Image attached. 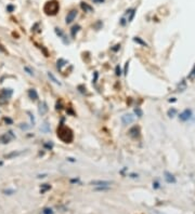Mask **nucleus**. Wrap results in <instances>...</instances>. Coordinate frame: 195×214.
<instances>
[{"label":"nucleus","mask_w":195,"mask_h":214,"mask_svg":"<svg viewBox=\"0 0 195 214\" xmlns=\"http://www.w3.org/2000/svg\"><path fill=\"white\" fill-rule=\"evenodd\" d=\"M58 137L61 141H63L64 143H71L73 139H74L73 131L66 126L61 124L58 128Z\"/></svg>","instance_id":"1"},{"label":"nucleus","mask_w":195,"mask_h":214,"mask_svg":"<svg viewBox=\"0 0 195 214\" xmlns=\"http://www.w3.org/2000/svg\"><path fill=\"white\" fill-rule=\"evenodd\" d=\"M59 9H60L59 2L55 0H52V1L46 2L45 7H43V11L47 15H55L59 12Z\"/></svg>","instance_id":"2"},{"label":"nucleus","mask_w":195,"mask_h":214,"mask_svg":"<svg viewBox=\"0 0 195 214\" xmlns=\"http://www.w3.org/2000/svg\"><path fill=\"white\" fill-rule=\"evenodd\" d=\"M14 137H15L14 134L10 131V132H8V133H6V134H3V135L0 137V142H1V143H3V144H7V143H9L11 140H13Z\"/></svg>","instance_id":"3"},{"label":"nucleus","mask_w":195,"mask_h":214,"mask_svg":"<svg viewBox=\"0 0 195 214\" xmlns=\"http://www.w3.org/2000/svg\"><path fill=\"white\" fill-rule=\"evenodd\" d=\"M134 121V116L131 114H126V115L121 116V122L124 124H130Z\"/></svg>","instance_id":"4"},{"label":"nucleus","mask_w":195,"mask_h":214,"mask_svg":"<svg viewBox=\"0 0 195 214\" xmlns=\"http://www.w3.org/2000/svg\"><path fill=\"white\" fill-rule=\"evenodd\" d=\"M112 183L108 181H92L91 185L96 186V187H110Z\"/></svg>","instance_id":"5"},{"label":"nucleus","mask_w":195,"mask_h":214,"mask_svg":"<svg viewBox=\"0 0 195 214\" xmlns=\"http://www.w3.org/2000/svg\"><path fill=\"white\" fill-rule=\"evenodd\" d=\"M76 15H77V11H76V10H72L71 12H68V14L66 15V19H65L66 24H71L72 22L75 20Z\"/></svg>","instance_id":"6"},{"label":"nucleus","mask_w":195,"mask_h":214,"mask_svg":"<svg viewBox=\"0 0 195 214\" xmlns=\"http://www.w3.org/2000/svg\"><path fill=\"white\" fill-rule=\"evenodd\" d=\"M191 117H192V111L190 110V109H185L182 114H180V116H179L180 120H182V121H187V120H189Z\"/></svg>","instance_id":"7"},{"label":"nucleus","mask_w":195,"mask_h":214,"mask_svg":"<svg viewBox=\"0 0 195 214\" xmlns=\"http://www.w3.org/2000/svg\"><path fill=\"white\" fill-rule=\"evenodd\" d=\"M129 135L131 136V137H133V139H136V137H138V136L140 135V129H139V127H137V126H134V127H132V128L129 130Z\"/></svg>","instance_id":"8"},{"label":"nucleus","mask_w":195,"mask_h":214,"mask_svg":"<svg viewBox=\"0 0 195 214\" xmlns=\"http://www.w3.org/2000/svg\"><path fill=\"white\" fill-rule=\"evenodd\" d=\"M39 114L40 115H45V114H47V111H48V105H47L46 102H41V103L39 104Z\"/></svg>","instance_id":"9"},{"label":"nucleus","mask_w":195,"mask_h":214,"mask_svg":"<svg viewBox=\"0 0 195 214\" xmlns=\"http://www.w3.org/2000/svg\"><path fill=\"white\" fill-rule=\"evenodd\" d=\"M164 175H165V180H166L167 183H169V184H171V183H172V184H174V183H176V178H174V176L172 175V174H171V173L167 172V171H166Z\"/></svg>","instance_id":"10"},{"label":"nucleus","mask_w":195,"mask_h":214,"mask_svg":"<svg viewBox=\"0 0 195 214\" xmlns=\"http://www.w3.org/2000/svg\"><path fill=\"white\" fill-rule=\"evenodd\" d=\"M13 91L11 90V89H3V90L1 91V94L2 96H4L6 99H10L11 97V95H12Z\"/></svg>","instance_id":"11"},{"label":"nucleus","mask_w":195,"mask_h":214,"mask_svg":"<svg viewBox=\"0 0 195 214\" xmlns=\"http://www.w3.org/2000/svg\"><path fill=\"white\" fill-rule=\"evenodd\" d=\"M28 96L30 97L32 99H34V101H36V99H38V94L37 92H36V90H34V89H30V90L28 91Z\"/></svg>","instance_id":"12"},{"label":"nucleus","mask_w":195,"mask_h":214,"mask_svg":"<svg viewBox=\"0 0 195 214\" xmlns=\"http://www.w3.org/2000/svg\"><path fill=\"white\" fill-rule=\"evenodd\" d=\"M81 9L83 10H85V12H92L93 11V9H92V7H90L89 4L87 3H85V2H81Z\"/></svg>","instance_id":"13"},{"label":"nucleus","mask_w":195,"mask_h":214,"mask_svg":"<svg viewBox=\"0 0 195 214\" xmlns=\"http://www.w3.org/2000/svg\"><path fill=\"white\" fill-rule=\"evenodd\" d=\"M48 77H49V78L51 79V80H52L54 83H57V84H59V86H61V84H62V83H61V81H60L59 79L55 78V76H54L52 73H48Z\"/></svg>","instance_id":"14"},{"label":"nucleus","mask_w":195,"mask_h":214,"mask_svg":"<svg viewBox=\"0 0 195 214\" xmlns=\"http://www.w3.org/2000/svg\"><path fill=\"white\" fill-rule=\"evenodd\" d=\"M133 41L134 42H137V43H139V45H144V47H146V42L145 41H143L141 38H139V37H136V38H133Z\"/></svg>","instance_id":"15"},{"label":"nucleus","mask_w":195,"mask_h":214,"mask_svg":"<svg viewBox=\"0 0 195 214\" xmlns=\"http://www.w3.org/2000/svg\"><path fill=\"white\" fill-rule=\"evenodd\" d=\"M79 29H80V26H79V25H76V26H74V27L72 28V37H75V36H76V34L78 33Z\"/></svg>","instance_id":"16"},{"label":"nucleus","mask_w":195,"mask_h":214,"mask_svg":"<svg viewBox=\"0 0 195 214\" xmlns=\"http://www.w3.org/2000/svg\"><path fill=\"white\" fill-rule=\"evenodd\" d=\"M50 188H51V186H50L49 184H43V185H41V188H40V193H46L47 190H49Z\"/></svg>","instance_id":"17"},{"label":"nucleus","mask_w":195,"mask_h":214,"mask_svg":"<svg viewBox=\"0 0 195 214\" xmlns=\"http://www.w3.org/2000/svg\"><path fill=\"white\" fill-rule=\"evenodd\" d=\"M65 64H66V61H65V60H63V58H60V60L58 61V68L61 70L62 69V67L65 65Z\"/></svg>","instance_id":"18"},{"label":"nucleus","mask_w":195,"mask_h":214,"mask_svg":"<svg viewBox=\"0 0 195 214\" xmlns=\"http://www.w3.org/2000/svg\"><path fill=\"white\" fill-rule=\"evenodd\" d=\"M21 152H11V154H9V155H6V158H8V159H10V158H12V157H17L19 156Z\"/></svg>","instance_id":"19"},{"label":"nucleus","mask_w":195,"mask_h":214,"mask_svg":"<svg viewBox=\"0 0 195 214\" xmlns=\"http://www.w3.org/2000/svg\"><path fill=\"white\" fill-rule=\"evenodd\" d=\"M8 103V99H6L4 96L0 95V105H4V104Z\"/></svg>","instance_id":"20"},{"label":"nucleus","mask_w":195,"mask_h":214,"mask_svg":"<svg viewBox=\"0 0 195 214\" xmlns=\"http://www.w3.org/2000/svg\"><path fill=\"white\" fill-rule=\"evenodd\" d=\"M176 114H177V110H176L174 108H171V109H169V111H168V115H169V117H174Z\"/></svg>","instance_id":"21"},{"label":"nucleus","mask_w":195,"mask_h":214,"mask_svg":"<svg viewBox=\"0 0 195 214\" xmlns=\"http://www.w3.org/2000/svg\"><path fill=\"white\" fill-rule=\"evenodd\" d=\"M24 69L26 70V71H27V74H28L29 76H34V71H33L32 69H30V68H29L28 66H25Z\"/></svg>","instance_id":"22"},{"label":"nucleus","mask_w":195,"mask_h":214,"mask_svg":"<svg viewBox=\"0 0 195 214\" xmlns=\"http://www.w3.org/2000/svg\"><path fill=\"white\" fill-rule=\"evenodd\" d=\"M42 213L43 214H53V211L51 210V209H49V208H46V209H43Z\"/></svg>","instance_id":"23"},{"label":"nucleus","mask_w":195,"mask_h":214,"mask_svg":"<svg viewBox=\"0 0 195 214\" xmlns=\"http://www.w3.org/2000/svg\"><path fill=\"white\" fill-rule=\"evenodd\" d=\"M134 112H136L139 117H141V116L143 115V112H142V110L140 109V108H136V109H134Z\"/></svg>","instance_id":"24"},{"label":"nucleus","mask_w":195,"mask_h":214,"mask_svg":"<svg viewBox=\"0 0 195 214\" xmlns=\"http://www.w3.org/2000/svg\"><path fill=\"white\" fill-rule=\"evenodd\" d=\"M130 12H131V13H130V17H129V22H131V21H132V20H133V16H134V10H131Z\"/></svg>","instance_id":"25"},{"label":"nucleus","mask_w":195,"mask_h":214,"mask_svg":"<svg viewBox=\"0 0 195 214\" xmlns=\"http://www.w3.org/2000/svg\"><path fill=\"white\" fill-rule=\"evenodd\" d=\"M128 68H129V62H127L126 65H125V71H124L125 75H127V73H128Z\"/></svg>","instance_id":"26"},{"label":"nucleus","mask_w":195,"mask_h":214,"mask_svg":"<svg viewBox=\"0 0 195 214\" xmlns=\"http://www.w3.org/2000/svg\"><path fill=\"white\" fill-rule=\"evenodd\" d=\"M116 75L117 76H121V67H119V66H116Z\"/></svg>","instance_id":"27"},{"label":"nucleus","mask_w":195,"mask_h":214,"mask_svg":"<svg viewBox=\"0 0 195 214\" xmlns=\"http://www.w3.org/2000/svg\"><path fill=\"white\" fill-rule=\"evenodd\" d=\"M190 78H194L195 77V66H194V68L192 69V71H191V74H190V76H189Z\"/></svg>","instance_id":"28"},{"label":"nucleus","mask_w":195,"mask_h":214,"mask_svg":"<svg viewBox=\"0 0 195 214\" xmlns=\"http://www.w3.org/2000/svg\"><path fill=\"white\" fill-rule=\"evenodd\" d=\"M41 130H45L46 132L49 131V129H48V123H45V124H43V128H42Z\"/></svg>","instance_id":"29"},{"label":"nucleus","mask_w":195,"mask_h":214,"mask_svg":"<svg viewBox=\"0 0 195 214\" xmlns=\"http://www.w3.org/2000/svg\"><path fill=\"white\" fill-rule=\"evenodd\" d=\"M0 52H2V53H7V50L4 49V48L1 45H0Z\"/></svg>","instance_id":"30"},{"label":"nucleus","mask_w":195,"mask_h":214,"mask_svg":"<svg viewBox=\"0 0 195 214\" xmlns=\"http://www.w3.org/2000/svg\"><path fill=\"white\" fill-rule=\"evenodd\" d=\"M4 120H6V122H8V123H10V124L12 123V120L10 119V118H6Z\"/></svg>","instance_id":"31"},{"label":"nucleus","mask_w":195,"mask_h":214,"mask_svg":"<svg viewBox=\"0 0 195 214\" xmlns=\"http://www.w3.org/2000/svg\"><path fill=\"white\" fill-rule=\"evenodd\" d=\"M115 47H116V48H113V51H117V50L121 48V45H115Z\"/></svg>","instance_id":"32"},{"label":"nucleus","mask_w":195,"mask_h":214,"mask_svg":"<svg viewBox=\"0 0 195 214\" xmlns=\"http://www.w3.org/2000/svg\"><path fill=\"white\" fill-rule=\"evenodd\" d=\"M94 2H98V3H101V2H103L104 0H93Z\"/></svg>","instance_id":"33"},{"label":"nucleus","mask_w":195,"mask_h":214,"mask_svg":"<svg viewBox=\"0 0 195 214\" xmlns=\"http://www.w3.org/2000/svg\"><path fill=\"white\" fill-rule=\"evenodd\" d=\"M8 10L10 11V12H11V11L13 10V7H12V5H9V7H8Z\"/></svg>","instance_id":"34"},{"label":"nucleus","mask_w":195,"mask_h":214,"mask_svg":"<svg viewBox=\"0 0 195 214\" xmlns=\"http://www.w3.org/2000/svg\"><path fill=\"white\" fill-rule=\"evenodd\" d=\"M152 214H162V213H159L157 211H154V212H152Z\"/></svg>","instance_id":"35"}]
</instances>
